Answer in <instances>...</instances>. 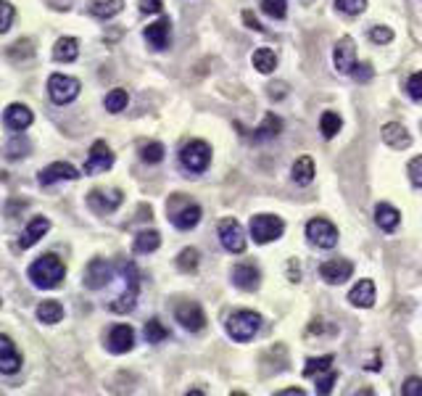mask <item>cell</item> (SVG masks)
<instances>
[{
  "label": "cell",
  "mask_w": 422,
  "mask_h": 396,
  "mask_svg": "<svg viewBox=\"0 0 422 396\" xmlns=\"http://www.w3.org/2000/svg\"><path fill=\"white\" fill-rule=\"evenodd\" d=\"M61 317H64V306L58 302H42L37 306V320L40 322H45V325L61 322Z\"/></svg>",
  "instance_id": "f546056e"
},
{
  "label": "cell",
  "mask_w": 422,
  "mask_h": 396,
  "mask_svg": "<svg viewBox=\"0 0 422 396\" xmlns=\"http://www.w3.org/2000/svg\"><path fill=\"white\" fill-rule=\"evenodd\" d=\"M0 11H3V22H0V32H8L11 29V22H13V6L8 0L0 3Z\"/></svg>",
  "instance_id": "bcb514c9"
},
{
  "label": "cell",
  "mask_w": 422,
  "mask_h": 396,
  "mask_svg": "<svg viewBox=\"0 0 422 396\" xmlns=\"http://www.w3.org/2000/svg\"><path fill=\"white\" fill-rule=\"evenodd\" d=\"M209 161H211V148L209 143H203V140H190V143L183 145V151H180V164H183L187 172H193V174L206 172Z\"/></svg>",
  "instance_id": "277c9868"
},
{
  "label": "cell",
  "mask_w": 422,
  "mask_h": 396,
  "mask_svg": "<svg viewBox=\"0 0 422 396\" xmlns=\"http://www.w3.org/2000/svg\"><path fill=\"white\" fill-rule=\"evenodd\" d=\"M124 293L111 302V312H117V315H124V312H132L135 309V302H137V293H140V277H137V270H135V264L127 262L124 267Z\"/></svg>",
  "instance_id": "3957f363"
},
{
  "label": "cell",
  "mask_w": 422,
  "mask_h": 396,
  "mask_svg": "<svg viewBox=\"0 0 422 396\" xmlns=\"http://www.w3.org/2000/svg\"><path fill=\"white\" fill-rule=\"evenodd\" d=\"M290 172H293V180L298 185H312V180H314V161H312V156L296 158Z\"/></svg>",
  "instance_id": "f1b7e54d"
},
{
  "label": "cell",
  "mask_w": 422,
  "mask_h": 396,
  "mask_svg": "<svg viewBox=\"0 0 422 396\" xmlns=\"http://www.w3.org/2000/svg\"><path fill=\"white\" fill-rule=\"evenodd\" d=\"M328 370H332V356L325 354V356H312V359H306V368H303V375L306 378H314V375H319V372H328Z\"/></svg>",
  "instance_id": "836d02e7"
},
{
  "label": "cell",
  "mask_w": 422,
  "mask_h": 396,
  "mask_svg": "<svg viewBox=\"0 0 422 396\" xmlns=\"http://www.w3.org/2000/svg\"><path fill=\"white\" fill-rule=\"evenodd\" d=\"M22 368V354L16 352V346L8 336H0V372L3 375H13Z\"/></svg>",
  "instance_id": "e0dca14e"
},
{
  "label": "cell",
  "mask_w": 422,
  "mask_h": 396,
  "mask_svg": "<svg viewBox=\"0 0 422 396\" xmlns=\"http://www.w3.org/2000/svg\"><path fill=\"white\" fill-rule=\"evenodd\" d=\"M79 172L71 167V164H64V161H56L51 167H45V170L40 172V185L42 188H48L53 183H61V180H77Z\"/></svg>",
  "instance_id": "ac0fdd59"
},
{
  "label": "cell",
  "mask_w": 422,
  "mask_h": 396,
  "mask_svg": "<svg viewBox=\"0 0 422 396\" xmlns=\"http://www.w3.org/2000/svg\"><path fill=\"white\" fill-rule=\"evenodd\" d=\"M111 264L106 262V259H92L87 267H85V286L90 290H98L108 286L111 283Z\"/></svg>",
  "instance_id": "8fae6325"
},
{
  "label": "cell",
  "mask_w": 422,
  "mask_h": 396,
  "mask_svg": "<svg viewBox=\"0 0 422 396\" xmlns=\"http://www.w3.org/2000/svg\"><path fill=\"white\" fill-rule=\"evenodd\" d=\"M233 283L240 290H256L262 283V272L253 264H235L233 267Z\"/></svg>",
  "instance_id": "d6986e66"
},
{
  "label": "cell",
  "mask_w": 422,
  "mask_h": 396,
  "mask_svg": "<svg viewBox=\"0 0 422 396\" xmlns=\"http://www.w3.org/2000/svg\"><path fill=\"white\" fill-rule=\"evenodd\" d=\"M280 132H282V119L275 117V114H267L264 122L253 130L251 138L259 143V140H269V138H275V135H280Z\"/></svg>",
  "instance_id": "83f0119b"
},
{
  "label": "cell",
  "mask_w": 422,
  "mask_h": 396,
  "mask_svg": "<svg viewBox=\"0 0 422 396\" xmlns=\"http://www.w3.org/2000/svg\"><path fill=\"white\" fill-rule=\"evenodd\" d=\"M32 56H35L32 40H16L11 48H8V58H11L13 64H19V61H26V58H32Z\"/></svg>",
  "instance_id": "d6a6232c"
},
{
  "label": "cell",
  "mask_w": 422,
  "mask_h": 396,
  "mask_svg": "<svg viewBox=\"0 0 422 396\" xmlns=\"http://www.w3.org/2000/svg\"><path fill=\"white\" fill-rule=\"evenodd\" d=\"M401 394L404 396H422V378H409L401 386Z\"/></svg>",
  "instance_id": "7dc6e473"
},
{
  "label": "cell",
  "mask_w": 422,
  "mask_h": 396,
  "mask_svg": "<svg viewBox=\"0 0 422 396\" xmlns=\"http://www.w3.org/2000/svg\"><path fill=\"white\" fill-rule=\"evenodd\" d=\"M259 328H262V315H256L251 309H237L227 317V333H230V338L240 343L251 341L259 333Z\"/></svg>",
  "instance_id": "7a4b0ae2"
},
{
  "label": "cell",
  "mask_w": 422,
  "mask_h": 396,
  "mask_svg": "<svg viewBox=\"0 0 422 396\" xmlns=\"http://www.w3.org/2000/svg\"><path fill=\"white\" fill-rule=\"evenodd\" d=\"M114 167V154L111 148L103 143V140H95L90 148V156H87V164H85V174H92L98 170H111Z\"/></svg>",
  "instance_id": "7c38bea8"
},
{
  "label": "cell",
  "mask_w": 422,
  "mask_h": 396,
  "mask_svg": "<svg viewBox=\"0 0 422 396\" xmlns=\"http://www.w3.org/2000/svg\"><path fill=\"white\" fill-rule=\"evenodd\" d=\"M332 61H335V69L341 74H351L356 64V48L351 38H341L338 45H335V53H332Z\"/></svg>",
  "instance_id": "5bb4252c"
},
{
  "label": "cell",
  "mask_w": 422,
  "mask_h": 396,
  "mask_svg": "<svg viewBox=\"0 0 422 396\" xmlns=\"http://www.w3.org/2000/svg\"><path fill=\"white\" fill-rule=\"evenodd\" d=\"M380 368H382V356H372V359L367 362V370H372V372H375V370H380Z\"/></svg>",
  "instance_id": "f5cc1de1"
},
{
  "label": "cell",
  "mask_w": 422,
  "mask_h": 396,
  "mask_svg": "<svg viewBox=\"0 0 422 396\" xmlns=\"http://www.w3.org/2000/svg\"><path fill=\"white\" fill-rule=\"evenodd\" d=\"M77 56H79V42L74 38H61L56 42V48H53V58H56V61H64V64L77 61Z\"/></svg>",
  "instance_id": "4316f807"
},
{
  "label": "cell",
  "mask_w": 422,
  "mask_h": 396,
  "mask_svg": "<svg viewBox=\"0 0 422 396\" xmlns=\"http://www.w3.org/2000/svg\"><path fill=\"white\" fill-rule=\"evenodd\" d=\"M140 158L148 161V164H158L161 158H164V145L161 143H145L140 148Z\"/></svg>",
  "instance_id": "ab89813d"
},
{
  "label": "cell",
  "mask_w": 422,
  "mask_h": 396,
  "mask_svg": "<svg viewBox=\"0 0 422 396\" xmlns=\"http://www.w3.org/2000/svg\"><path fill=\"white\" fill-rule=\"evenodd\" d=\"M288 95V85L285 82H277V85H269V98H275V101H280V98H285Z\"/></svg>",
  "instance_id": "681fc988"
},
{
  "label": "cell",
  "mask_w": 422,
  "mask_h": 396,
  "mask_svg": "<svg viewBox=\"0 0 422 396\" xmlns=\"http://www.w3.org/2000/svg\"><path fill=\"white\" fill-rule=\"evenodd\" d=\"M341 117H338V114H335V111H325V114H322V119H319V130H322V135H325V138H335V135H338V130H341Z\"/></svg>",
  "instance_id": "d590c367"
},
{
  "label": "cell",
  "mask_w": 422,
  "mask_h": 396,
  "mask_svg": "<svg viewBox=\"0 0 422 396\" xmlns=\"http://www.w3.org/2000/svg\"><path fill=\"white\" fill-rule=\"evenodd\" d=\"M169 38H171V24L167 16L145 26V40H148V45H151L153 51H164V48L169 45Z\"/></svg>",
  "instance_id": "9a60e30c"
},
{
  "label": "cell",
  "mask_w": 422,
  "mask_h": 396,
  "mask_svg": "<svg viewBox=\"0 0 422 396\" xmlns=\"http://www.w3.org/2000/svg\"><path fill=\"white\" fill-rule=\"evenodd\" d=\"M124 8V0H87V11L98 19H111Z\"/></svg>",
  "instance_id": "484cf974"
},
{
  "label": "cell",
  "mask_w": 422,
  "mask_h": 396,
  "mask_svg": "<svg viewBox=\"0 0 422 396\" xmlns=\"http://www.w3.org/2000/svg\"><path fill=\"white\" fill-rule=\"evenodd\" d=\"M106 346L111 354H127L132 346H135V330L130 325H117L111 328L108 338H106Z\"/></svg>",
  "instance_id": "4fadbf2b"
},
{
  "label": "cell",
  "mask_w": 422,
  "mask_h": 396,
  "mask_svg": "<svg viewBox=\"0 0 422 396\" xmlns=\"http://www.w3.org/2000/svg\"><path fill=\"white\" fill-rule=\"evenodd\" d=\"M407 92L412 101H422V72H417V74H412L407 82Z\"/></svg>",
  "instance_id": "b9f144b4"
},
{
  "label": "cell",
  "mask_w": 422,
  "mask_h": 396,
  "mask_svg": "<svg viewBox=\"0 0 422 396\" xmlns=\"http://www.w3.org/2000/svg\"><path fill=\"white\" fill-rule=\"evenodd\" d=\"M29 280L37 286V288H56L66 275V267L64 262L56 256V254H45L40 256L37 262L29 264Z\"/></svg>",
  "instance_id": "6da1fadb"
},
{
  "label": "cell",
  "mask_w": 422,
  "mask_h": 396,
  "mask_svg": "<svg viewBox=\"0 0 422 396\" xmlns=\"http://www.w3.org/2000/svg\"><path fill=\"white\" fill-rule=\"evenodd\" d=\"M253 66H256L262 74H269V72H275V66H277L275 51H269V48H259V51L253 53Z\"/></svg>",
  "instance_id": "1f68e13d"
},
{
  "label": "cell",
  "mask_w": 422,
  "mask_h": 396,
  "mask_svg": "<svg viewBox=\"0 0 422 396\" xmlns=\"http://www.w3.org/2000/svg\"><path fill=\"white\" fill-rule=\"evenodd\" d=\"M382 140L391 145V148H396V151L409 148V143H412L407 127H404V124H398V122H388V124L382 127Z\"/></svg>",
  "instance_id": "7402d4cb"
},
{
  "label": "cell",
  "mask_w": 422,
  "mask_h": 396,
  "mask_svg": "<svg viewBox=\"0 0 422 396\" xmlns=\"http://www.w3.org/2000/svg\"><path fill=\"white\" fill-rule=\"evenodd\" d=\"M127 101H130L127 90L117 88V90H111L108 95H106V111H111V114H119V111H124V108H127Z\"/></svg>",
  "instance_id": "e575fe53"
},
{
  "label": "cell",
  "mask_w": 422,
  "mask_h": 396,
  "mask_svg": "<svg viewBox=\"0 0 422 396\" xmlns=\"http://www.w3.org/2000/svg\"><path fill=\"white\" fill-rule=\"evenodd\" d=\"M332 386H335V370H328V375L316 381V391H319V394H330Z\"/></svg>",
  "instance_id": "c3c4849f"
},
{
  "label": "cell",
  "mask_w": 422,
  "mask_h": 396,
  "mask_svg": "<svg viewBox=\"0 0 422 396\" xmlns=\"http://www.w3.org/2000/svg\"><path fill=\"white\" fill-rule=\"evenodd\" d=\"M407 172H409V180H412V185L422 188V156L412 158V161H409V167H407Z\"/></svg>",
  "instance_id": "7bdbcfd3"
},
{
  "label": "cell",
  "mask_w": 422,
  "mask_h": 396,
  "mask_svg": "<svg viewBox=\"0 0 422 396\" xmlns=\"http://www.w3.org/2000/svg\"><path fill=\"white\" fill-rule=\"evenodd\" d=\"M32 119L35 117H32V111H29L24 104H11L6 108V114H3L6 127H8V130H16V132L26 130V127L32 124Z\"/></svg>",
  "instance_id": "ffe728a7"
},
{
  "label": "cell",
  "mask_w": 422,
  "mask_h": 396,
  "mask_svg": "<svg viewBox=\"0 0 422 396\" xmlns=\"http://www.w3.org/2000/svg\"><path fill=\"white\" fill-rule=\"evenodd\" d=\"M48 95H51L53 104L58 106L71 104L79 95V79L66 77V74H53V77L48 79Z\"/></svg>",
  "instance_id": "8992f818"
},
{
  "label": "cell",
  "mask_w": 422,
  "mask_h": 396,
  "mask_svg": "<svg viewBox=\"0 0 422 396\" xmlns=\"http://www.w3.org/2000/svg\"><path fill=\"white\" fill-rule=\"evenodd\" d=\"M177 267L180 272H196L198 270V249H185L177 256Z\"/></svg>",
  "instance_id": "8d00e7d4"
},
{
  "label": "cell",
  "mask_w": 422,
  "mask_h": 396,
  "mask_svg": "<svg viewBox=\"0 0 422 396\" xmlns=\"http://www.w3.org/2000/svg\"><path fill=\"white\" fill-rule=\"evenodd\" d=\"M369 38H372V42H378V45H388V42L394 40V32H391L388 26H372Z\"/></svg>",
  "instance_id": "ee69618b"
},
{
  "label": "cell",
  "mask_w": 422,
  "mask_h": 396,
  "mask_svg": "<svg viewBox=\"0 0 422 396\" xmlns=\"http://www.w3.org/2000/svg\"><path fill=\"white\" fill-rule=\"evenodd\" d=\"M290 280H293V283L298 280V267H296L293 262H290Z\"/></svg>",
  "instance_id": "11a10c76"
},
{
  "label": "cell",
  "mask_w": 422,
  "mask_h": 396,
  "mask_svg": "<svg viewBox=\"0 0 422 396\" xmlns=\"http://www.w3.org/2000/svg\"><path fill=\"white\" fill-rule=\"evenodd\" d=\"M143 11L145 13H158L161 11V0H145Z\"/></svg>",
  "instance_id": "816d5d0a"
},
{
  "label": "cell",
  "mask_w": 422,
  "mask_h": 396,
  "mask_svg": "<svg viewBox=\"0 0 422 396\" xmlns=\"http://www.w3.org/2000/svg\"><path fill=\"white\" fill-rule=\"evenodd\" d=\"M372 74H375V72H372V64H367V61H364V64H354V72H351V77H354L356 82H369Z\"/></svg>",
  "instance_id": "f6af8a7d"
},
{
  "label": "cell",
  "mask_w": 422,
  "mask_h": 396,
  "mask_svg": "<svg viewBox=\"0 0 422 396\" xmlns=\"http://www.w3.org/2000/svg\"><path fill=\"white\" fill-rule=\"evenodd\" d=\"M306 238H309L312 243H316L319 249H332V246L338 243V230H335L332 222L316 217V220H312V222L306 224Z\"/></svg>",
  "instance_id": "9c48e42d"
},
{
  "label": "cell",
  "mask_w": 422,
  "mask_h": 396,
  "mask_svg": "<svg viewBox=\"0 0 422 396\" xmlns=\"http://www.w3.org/2000/svg\"><path fill=\"white\" fill-rule=\"evenodd\" d=\"M285 230V222L275 217V214H256L251 217V236L256 243H269V240H277Z\"/></svg>",
  "instance_id": "5b68a950"
},
{
  "label": "cell",
  "mask_w": 422,
  "mask_h": 396,
  "mask_svg": "<svg viewBox=\"0 0 422 396\" xmlns=\"http://www.w3.org/2000/svg\"><path fill=\"white\" fill-rule=\"evenodd\" d=\"M121 201H124L121 190H108V193H103V190H92L90 196H87L90 209L98 211V214H108V211L119 209V206H121Z\"/></svg>",
  "instance_id": "2e32d148"
},
{
  "label": "cell",
  "mask_w": 422,
  "mask_h": 396,
  "mask_svg": "<svg viewBox=\"0 0 422 396\" xmlns=\"http://www.w3.org/2000/svg\"><path fill=\"white\" fill-rule=\"evenodd\" d=\"M277 396H303V388H285V391H277Z\"/></svg>",
  "instance_id": "db71d44e"
},
{
  "label": "cell",
  "mask_w": 422,
  "mask_h": 396,
  "mask_svg": "<svg viewBox=\"0 0 422 396\" xmlns=\"http://www.w3.org/2000/svg\"><path fill=\"white\" fill-rule=\"evenodd\" d=\"M375 222H378L380 230L391 233V230H396L398 222H401V214H398V209H394L391 204H378V209H375Z\"/></svg>",
  "instance_id": "cb8c5ba5"
},
{
  "label": "cell",
  "mask_w": 422,
  "mask_h": 396,
  "mask_svg": "<svg viewBox=\"0 0 422 396\" xmlns=\"http://www.w3.org/2000/svg\"><path fill=\"white\" fill-rule=\"evenodd\" d=\"M167 336H169V330L164 328L158 320H148V322H145V341H148V343L164 341Z\"/></svg>",
  "instance_id": "74e56055"
},
{
  "label": "cell",
  "mask_w": 422,
  "mask_h": 396,
  "mask_svg": "<svg viewBox=\"0 0 422 396\" xmlns=\"http://www.w3.org/2000/svg\"><path fill=\"white\" fill-rule=\"evenodd\" d=\"M262 11L272 19H285L288 13V3L285 0H262Z\"/></svg>",
  "instance_id": "f35d334b"
},
{
  "label": "cell",
  "mask_w": 422,
  "mask_h": 396,
  "mask_svg": "<svg viewBox=\"0 0 422 396\" xmlns=\"http://www.w3.org/2000/svg\"><path fill=\"white\" fill-rule=\"evenodd\" d=\"M51 230V222H48V217H35L32 222L26 224V230L22 233L19 238V249H32L35 243H37L40 238L45 236Z\"/></svg>",
  "instance_id": "44dd1931"
},
{
  "label": "cell",
  "mask_w": 422,
  "mask_h": 396,
  "mask_svg": "<svg viewBox=\"0 0 422 396\" xmlns=\"http://www.w3.org/2000/svg\"><path fill=\"white\" fill-rule=\"evenodd\" d=\"M171 222H174V227L177 230H190V227H196L198 222H201V206H196V204H187L185 209L174 211L171 214Z\"/></svg>",
  "instance_id": "d4e9b609"
},
{
  "label": "cell",
  "mask_w": 422,
  "mask_h": 396,
  "mask_svg": "<svg viewBox=\"0 0 422 396\" xmlns=\"http://www.w3.org/2000/svg\"><path fill=\"white\" fill-rule=\"evenodd\" d=\"M243 22H246V26H248V29H253V32H264V26L259 24V19H256L251 11H243Z\"/></svg>",
  "instance_id": "f907efd6"
},
{
  "label": "cell",
  "mask_w": 422,
  "mask_h": 396,
  "mask_svg": "<svg viewBox=\"0 0 422 396\" xmlns=\"http://www.w3.org/2000/svg\"><path fill=\"white\" fill-rule=\"evenodd\" d=\"M219 240L230 254H243L246 251V233L235 217H224L219 222Z\"/></svg>",
  "instance_id": "52a82bcc"
},
{
  "label": "cell",
  "mask_w": 422,
  "mask_h": 396,
  "mask_svg": "<svg viewBox=\"0 0 422 396\" xmlns=\"http://www.w3.org/2000/svg\"><path fill=\"white\" fill-rule=\"evenodd\" d=\"M319 275L330 286H341V283H346L348 277L354 275V264L348 262V259H330V262L319 267Z\"/></svg>",
  "instance_id": "30bf717a"
},
{
  "label": "cell",
  "mask_w": 422,
  "mask_h": 396,
  "mask_svg": "<svg viewBox=\"0 0 422 396\" xmlns=\"http://www.w3.org/2000/svg\"><path fill=\"white\" fill-rule=\"evenodd\" d=\"M335 8L348 13V16H356V13H362L367 8V0H335Z\"/></svg>",
  "instance_id": "60d3db41"
},
{
  "label": "cell",
  "mask_w": 422,
  "mask_h": 396,
  "mask_svg": "<svg viewBox=\"0 0 422 396\" xmlns=\"http://www.w3.org/2000/svg\"><path fill=\"white\" fill-rule=\"evenodd\" d=\"M348 302L354 306H362V309H369L375 304V283L372 280H359L351 293H348Z\"/></svg>",
  "instance_id": "603a6c76"
},
{
  "label": "cell",
  "mask_w": 422,
  "mask_h": 396,
  "mask_svg": "<svg viewBox=\"0 0 422 396\" xmlns=\"http://www.w3.org/2000/svg\"><path fill=\"white\" fill-rule=\"evenodd\" d=\"M174 317L190 333H198V330L206 328V315H203V309H201L198 302H180L174 306Z\"/></svg>",
  "instance_id": "ba28073f"
},
{
  "label": "cell",
  "mask_w": 422,
  "mask_h": 396,
  "mask_svg": "<svg viewBox=\"0 0 422 396\" xmlns=\"http://www.w3.org/2000/svg\"><path fill=\"white\" fill-rule=\"evenodd\" d=\"M158 246H161V236H158L156 230H143L135 238V254H151Z\"/></svg>",
  "instance_id": "4dcf8cb0"
}]
</instances>
